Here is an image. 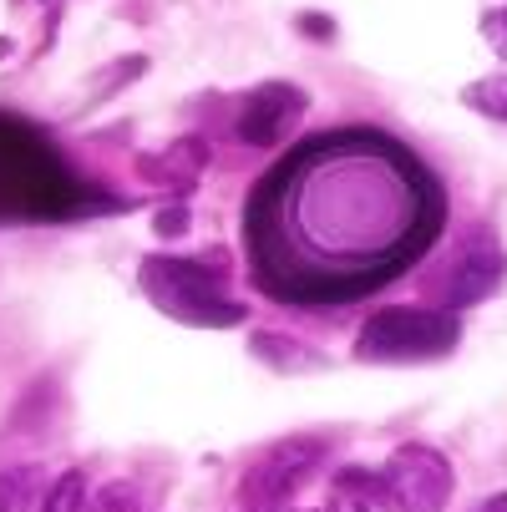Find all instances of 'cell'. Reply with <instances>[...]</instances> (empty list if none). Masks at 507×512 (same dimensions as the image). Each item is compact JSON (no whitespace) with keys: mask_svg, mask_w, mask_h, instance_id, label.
<instances>
[{"mask_svg":"<svg viewBox=\"0 0 507 512\" xmlns=\"http://www.w3.org/2000/svg\"><path fill=\"white\" fill-rule=\"evenodd\" d=\"M295 26H300V36H315V41H330L335 36V21H325L320 11H305Z\"/></svg>","mask_w":507,"mask_h":512,"instance_id":"17","label":"cell"},{"mask_svg":"<svg viewBox=\"0 0 507 512\" xmlns=\"http://www.w3.org/2000/svg\"><path fill=\"white\" fill-rule=\"evenodd\" d=\"M305 107H310V92H300L295 82H264L244 97L234 132H239V142H249V148H264V142H274V137H284L289 127H295L305 117Z\"/></svg>","mask_w":507,"mask_h":512,"instance_id":"8","label":"cell"},{"mask_svg":"<svg viewBox=\"0 0 507 512\" xmlns=\"http://www.w3.org/2000/svg\"><path fill=\"white\" fill-rule=\"evenodd\" d=\"M462 340L452 310L431 305H386L355 335V360L366 365H401V360H442Z\"/></svg>","mask_w":507,"mask_h":512,"instance_id":"4","label":"cell"},{"mask_svg":"<svg viewBox=\"0 0 507 512\" xmlns=\"http://www.w3.org/2000/svg\"><path fill=\"white\" fill-rule=\"evenodd\" d=\"M117 213L127 208L112 193H92L66 173L56 153L0 117V218H31V224H51V218H87V213Z\"/></svg>","mask_w":507,"mask_h":512,"instance_id":"2","label":"cell"},{"mask_svg":"<svg viewBox=\"0 0 507 512\" xmlns=\"http://www.w3.org/2000/svg\"><path fill=\"white\" fill-rule=\"evenodd\" d=\"M41 512H87V472H61L46 487Z\"/></svg>","mask_w":507,"mask_h":512,"instance_id":"13","label":"cell"},{"mask_svg":"<svg viewBox=\"0 0 507 512\" xmlns=\"http://www.w3.org/2000/svg\"><path fill=\"white\" fill-rule=\"evenodd\" d=\"M188 224H193L188 203H168V208H158V218H153V234H158V239H183Z\"/></svg>","mask_w":507,"mask_h":512,"instance_id":"14","label":"cell"},{"mask_svg":"<svg viewBox=\"0 0 507 512\" xmlns=\"http://www.w3.org/2000/svg\"><path fill=\"white\" fill-rule=\"evenodd\" d=\"M203 168H208V142L203 137H173L163 153H142L137 158V178H148V183H183V188H193Z\"/></svg>","mask_w":507,"mask_h":512,"instance_id":"9","label":"cell"},{"mask_svg":"<svg viewBox=\"0 0 507 512\" xmlns=\"http://www.w3.org/2000/svg\"><path fill=\"white\" fill-rule=\"evenodd\" d=\"M137 487L132 482H112V487H102V512H137Z\"/></svg>","mask_w":507,"mask_h":512,"instance_id":"15","label":"cell"},{"mask_svg":"<svg viewBox=\"0 0 507 512\" xmlns=\"http://www.w3.org/2000/svg\"><path fill=\"white\" fill-rule=\"evenodd\" d=\"M462 102L492 122H507V71H492V77H477L462 87Z\"/></svg>","mask_w":507,"mask_h":512,"instance_id":"12","label":"cell"},{"mask_svg":"<svg viewBox=\"0 0 507 512\" xmlns=\"http://www.w3.org/2000/svg\"><path fill=\"white\" fill-rule=\"evenodd\" d=\"M477 512H507V492H497V497H487Z\"/></svg>","mask_w":507,"mask_h":512,"instance_id":"18","label":"cell"},{"mask_svg":"<svg viewBox=\"0 0 507 512\" xmlns=\"http://www.w3.org/2000/svg\"><path fill=\"white\" fill-rule=\"evenodd\" d=\"M502 274H507V259H502V249L487 239V234H472V239H462V249L442 264V274L431 279V295L442 300V310H467V305H482L492 289L502 284Z\"/></svg>","mask_w":507,"mask_h":512,"instance_id":"7","label":"cell"},{"mask_svg":"<svg viewBox=\"0 0 507 512\" xmlns=\"http://www.w3.org/2000/svg\"><path fill=\"white\" fill-rule=\"evenodd\" d=\"M482 36L507 56V11H487V16H482Z\"/></svg>","mask_w":507,"mask_h":512,"instance_id":"16","label":"cell"},{"mask_svg":"<svg viewBox=\"0 0 507 512\" xmlns=\"http://www.w3.org/2000/svg\"><path fill=\"white\" fill-rule=\"evenodd\" d=\"M386 497L396 512H442L452 502V467L437 447L401 442L386 462Z\"/></svg>","mask_w":507,"mask_h":512,"instance_id":"6","label":"cell"},{"mask_svg":"<svg viewBox=\"0 0 507 512\" xmlns=\"http://www.w3.org/2000/svg\"><path fill=\"white\" fill-rule=\"evenodd\" d=\"M229 264L219 254L178 259V254H148L137 269V284L168 320L193 330H234L249 320V305L229 295Z\"/></svg>","mask_w":507,"mask_h":512,"instance_id":"3","label":"cell"},{"mask_svg":"<svg viewBox=\"0 0 507 512\" xmlns=\"http://www.w3.org/2000/svg\"><path fill=\"white\" fill-rule=\"evenodd\" d=\"M249 350L264 360V365H274V371H320V365H330L320 350H310L305 340H295V335H279V330H264V335H254L249 340Z\"/></svg>","mask_w":507,"mask_h":512,"instance_id":"10","label":"cell"},{"mask_svg":"<svg viewBox=\"0 0 507 512\" xmlns=\"http://www.w3.org/2000/svg\"><path fill=\"white\" fill-rule=\"evenodd\" d=\"M447 198L396 137L355 127L289 153L249 198L254 284L279 305H350L411 269Z\"/></svg>","mask_w":507,"mask_h":512,"instance_id":"1","label":"cell"},{"mask_svg":"<svg viewBox=\"0 0 507 512\" xmlns=\"http://www.w3.org/2000/svg\"><path fill=\"white\" fill-rule=\"evenodd\" d=\"M41 497H46V472L36 462L0 472V512H31L41 507Z\"/></svg>","mask_w":507,"mask_h":512,"instance_id":"11","label":"cell"},{"mask_svg":"<svg viewBox=\"0 0 507 512\" xmlns=\"http://www.w3.org/2000/svg\"><path fill=\"white\" fill-rule=\"evenodd\" d=\"M325 452H330L325 436H284V442H274L244 472L234 507L239 512H289V502L300 497V487L320 472Z\"/></svg>","mask_w":507,"mask_h":512,"instance_id":"5","label":"cell"}]
</instances>
